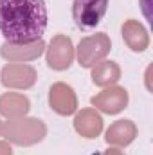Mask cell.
<instances>
[{
    "label": "cell",
    "mask_w": 153,
    "mask_h": 155,
    "mask_svg": "<svg viewBox=\"0 0 153 155\" xmlns=\"http://www.w3.org/2000/svg\"><path fill=\"white\" fill-rule=\"evenodd\" d=\"M47 27L43 0H0V31L9 43L36 41Z\"/></svg>",
    "instance_id": "cell-1"
},
{
    "label": "cell",
    "mask_w": 153,
    "mask_h": 155,
    "mask_svg": "<svg viewBox=\"0 0 153 155\" xmlns=\"http://www.w3.org/2000/svg\"><path fill=\"white\" fill-rule=\"evenodd\" d=\"M2 134L15 144L29 146V144L40 143L45 137L47 128L40 119H33V117H29V119H13L4 126Z\"/></svg>",
    "instance_id": "cell-2"
},
{
    "label": "cell",
    "mask_w": 153,
    "mask_h": 155,
    "mask_svg": "<svg viewBox=\"0 0 153 155\" xmlns=\"http://www.w3.org/2000/svg\"><path fill=\"white\" fill-rule=\"evenodd\" d=\"M110 38L105 33H97L92 35L88 38H83L79 41L77 47V60L83 67H92L96 63H99V60H103L108 52H110Z\"/></svg>",
    "instance_id": "cell-3"
},
{
    "label": "cell",
    "mask_w": 153,
    "mask_h": 155,
    "mask_svg": "<svg viewBox=\"0 0 153 155\" xmlns=\"http://www.w3.org/2000/svg\"><path fill=\"white\" fill-rule=\"evenodd\" d=\"M108 9V0H74L72 15L79 27H96Z\"/></svg>",
    "instance_id": "cell-4"
},
{
    "label": "cell",
    "mask_w": 153,
    "mask_h": 155,
    "mask_svg": "<svg viewBox=\"0 0 153 155\" xmlns=\"http://www.w3.org/2000/svg\"><path fill=\"white\" fill-rule=\"evenodd\" d=\"M72 60H74V47H72L70 38H67L63 35L54 36L50 41L49 52H47V63L50 65V69L65 71L70 67Z\"/></svg>",
    "instance_id": "cell-5"
},
{
    "label": "cell",
    "mask_w": 153,
    "mask_h": 155,
    "mask_svg": "<svg viewBox=\"0 0 153 155\" xmlns=\"http://www.w3.org/2000/svg\"><path fill=\"white\" fill-rule=\"evenodd\" d=\"M49 103L52 107L54 112H58L60 116H70L74 114L77 108V97L74 90L65 85V83H54L50 87V94H49Z\"/></svg>",
    "instance_id": "cell-6"
},
{
    "label": "cell",
    "mask_w": 153,
    "mask_h": 155,
    "mask_svg": "<svg viewBox=\"0 0 153 155\" xmlns=\"http://www.w3.org/2000/svg\"><path fill=\"white\" fill-rule=\"evenodd\" d=\"M128 103V92L121 87H110L92 97V105L105 114H117Z\"/></svg>",
    "instance_id": "cell-7"
},
{
    "label": "cell",
    "mask_w": 153,
    "mask_h": 155,
    "mask_svg": "<svg viewBox=\"0 0 153 155\" xmlns=\"http://www.w3.org/2000/svg\"><path fill=\"white\" fill-rule=\"evenodd\" d=\"M0 78L9 88H29L36 81V71L29 65H5Z\"/></svg>",
    "instance_id": "cell-8"
},
{
    "label": "cell",
    "mask_w": 153,
    "mask_h": 155,
    "mask_svg": "<svg viewBox=\"0 0 153 155\" xmlns=\"http://www.w3.org/2000/svg\"><path fill=\"white\" fill-rule=\"evenodd\" d=\"M45 43L41 40L36 41H29V43H4L2 45V56L9 61H29L38 58L40 54L43 52Z\"/></svg>",
    "instance_id": "cell-9"
},
{
    "label": "cell",
    "mask_w": 153,
    "mask_h": 155,
    "mask_svg": "<svg viewBox=\"0 0 153 155\" xmlns=\"http://www.w3.org/2000/svg\"><path fill=\"white\" fill-rule=\"evenodd\" d=\"M74 128L77 130V134H81L86 139H94L101 134L103 130V119L101 116L92 110V108H85L81 110L74 119Z\"/></svg>",
    "instance_id": "cell-10"
},
{
    "label": "cell",
    "mask_w": 153,
    "mask_h": 155,
    "mask_svg": "<svg viewBox=\"0 0 153 155\" xmlns=\"http://www.w3.org/2000/svg\"><path fill=\"white\" fill-rule=\"evenodd\" d=\"M122 38L128 43V47L135 52H142L148 43H150V36L148 31L144 29V25L137 20H126L122 25Z\"/></svg>",
    "instance_id": "cell-11"
},
{
    "label": "cell",
    "mask_w": 153,
    "mask_h": 155,
    "mask_svg": "<svg viewBox=\"0 0 153 155\" xmlns=\"http://www.w3.org/2000/svg\"><path fill=\"white\" fill-rule=\"evenodd\" d=\"M135 137H137V126L132 121H128V119L115 121L114 124L106 130V143L108 144H115V146H126Z\"/></svg>",
    "instance_id": "cell-12"
},
{
    "label": "cell",
    "mask_w": 153,
    "mask_h": 155,
    "mask_svg": "<svg viewBox=\"0 0 153 155\" xmlns=\"http://www.w3.org/2000/svg\"><path fill=\"white\" fill-rule=\"evenodd\" d=\"M29 112V99L24 94H4L0 96V114L9 119H16L22 117Z\"/></svg>",
    "instance_id": "cell-13"
},
{
    "label": "cell",
    "mask_w": 153,
    "mask_h": 155,
    "mask_svg": "<svg viewBox=\"0 0 153 155\" xmlns=\"http://www.w3.org/2000/svg\"><path fill=\"white\" fill-rule=\"evenodd\" d=\"M121 78V69L115 61H101L92 71V81L99 87H108Z\"/></svg>",
    "instance_id": "cell-14"
},
{
    "label": "cell",
    "mask_w": 153,
    "mask_h": 155,
    "mask_svg": "<svg viewBox=\"0 0 153 155\" xmlns=\"http://www.w3.org/2000/svg\"><path fill=\"white\" fill-rule=\"evenodd\" d=\"M0 155H13L11 146H9L7 143H0Z\"/></svg>",
    "instance_id": "cell-15"
},
{
    "label": "cell",
    "mask_w": 153,
    "mask_h": 155,
    "mask_svg": "<svg viewBox=\"0 0 153 155\" xmlns=\"http://www.w3.org/2000/svg\"><path fill=\"white\" fill-rule=\"evenodd\" d=\"M103 155H124V153H122L121 150H115V148H110V150H106V152H105Z\"/></svg>",
    "instance_id": "cell-16"
},
{
    "label": "cell",
    "mask_w": 153,
    "mask_h": 155,
    "mask_svg": "<svg viewBox=\"0 0 153 155\" xmlns=\"http://www.w3.org/2000/svg\"><path fill=\"white\" fill-rule=\"evenodd\" d=\"M2 132H4V124H2V121H0V135H2Z\"/></svg>",
    "instance_id": "cell-17"
}]
</instances>
